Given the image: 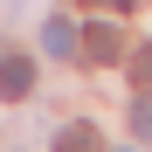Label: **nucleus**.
I'll return each mask as SVG.
<instances>
[{
	"mask_svg": "<svg viewBox=\"0 0 152 152\" xmlns=\"http://www.w3.org/2000/svg\"><path fill=\"white\" fill-rule=\"evenodd\" d=\"M76 56H90V62H118V56H124L118 21H83V28H76Z\"/></svg>",
	"mask_w": 152,
	"mask_h": 152,
	"instance_id": "nucleus-1",
	"label": "nucleus"
},
{
	"mask_svg": "<svg viewBox=\"0 0 152 152\" xmlns=\"http://www.w3.org/2000/svg\"><path fill=\"white\" fill-rule=\"evenodd\" d=\"M0 97H35V62L28 56H0Z\"/></svg>",
	"mask_w": 152,
	"mask_h": 152,
	"instance_id": "nucleus-2",
	"label": "nucleus"
},
{
	"mask_svg": "<svg viewBox=\"0 0 152 152\" xmlns=\"http://www.w3.org/2000/svg\"><path fill=\"white\" fill-rule=\"evenodd\" d=\"M42 56H56V62H69L76 56V28L56 14V21H42Z\"/></svg>",
	"mask_w": 152,
	"mask_h": 152,
	"instance_id": "nucleus-3",
	"label": "nucleus"
},
{
	"mask_svg": "<svg viewBox=\"0 0 152 152\" xmlns=\"http://www.w3.org/2000/svg\"><path fill=\"white\" fill-rule=\"evenodd\" d=\"M56 152H104V138H97V124H62Z\"/></svg>",
	"mask_w": 152,
	"mask_h": 152,
	"instance_id": "nucleus-4",
	"label": "nucleus"
},
{
	"mask_svg": "<svg viewBox=\"0 0 152 152\" xmlns=\"http://www.w3.org/2000/svg\"><path fill=\"white\" fill-rule=\"evenodd\" d=\"M132 132H138V138H152V90H145V97H132Z\"/></svg>",
	"mask_w": 152,
	"mask_h": 152,
	"instance_id": "nucleus-5",
	"label": "nucleus"
},
{
	"mask_svg": "<svg viewBox=\"0 0 152 152\" xmlns=\"http://www.w3.org/2000/svg\"><path fill=\"white\" fill-rule=\"evenodd\" d=\"M132 76H138V90H152V48H138V56H132Z\"/></svg>",
	"mask_w": 152,
	"mask_h": 152,
	"instance_id": "nucleus-6",
	"label": "nucleus"
},
{
	"mask_svg": "<svg viewBox=\"0 0 152 152\" xmlns=\"http://www.w3.org/2000/svg\"><path fill=\"white\" fill-rule=\"evenodd\" d=\"M97 7H111V14H124V7H132V0H97Z\"/></svg>",
	"mask_w": 152,
	"mask_h": 152,
	"instance_id": "nucleus-7",
	"label": "nucleus"
},
{
	"mask_svg": "<svg viewBox=\"0 0 152 152\" xmlns=\"http://www.w3.org/2000/svg\"><path fill=\"white\" fill-rule=\"evenodd\" d=\"M111 152H132V145H111Z\"/></svg>",
	"mask_w": 152,
	"mask_h": 152,
	"instance_id": "nucleus-8",
	"label": "nucleus"
},
{
	"mask_svg": "<svg viewBox=\"0 0 152 152\" xmlns=\"http://www.w3.org/2000/svg\"><path fill=\"white\" fill-rule=\"evenodd\" d=\"M0 56H7V48H0Z\"/></svg>",
	"mask_w": 152,
	"mask_h": 152,
	"instance_id": "nucleus-9",
	"label": "nucleus"
}]
</instances>
